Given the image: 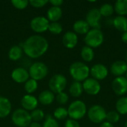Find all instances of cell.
Listing matches in <instances>:
<instances>
[{
	"label": "cell",
	"instance_id": "cell-23",
	"mask_svg": "<svg viewBox=\"0 0 127 127\" xmlns=\"http://www.w3.org/2000/svg\"><path fill=\"white\" fill-rule=\"evenodd\" d=\"M23 54V51L22 48L19 45L12 46L8 51V57L10 60L16 61L19 60Z\"/></svg>",
	"mask_w": 127,
	"mask_h": 127
},
{
	"label": "cell",
	"instance_id": "cell-38",
	"mask_svg": "<svg viewBox=\"0 0 127 127\" xmlns=\"http://www.w3.org/2000/svg\"><path fill=\"white\" fill-rule=\"evenodd\" d=\"M65 127H80L79 123L73 119H68L65 124Z\"/></svg>",
	"mask_w": 127,
	"mask_h": 127
},
{
	"label": "cell",
	"instance_id": "cell-39",
	"mask_svg": "<svg viewBox=\"0 0 127 127\" xmlns=\"http://www.w3.org/2000/svg\"><path fill=\"white\" fill-rule=\"evenodd\" d=\"M49 2L54 7H60L63 4V0H50Z\"/></svg>",
	"mask_w": 127,
	"mask_h": 127
},
{
	"label": "cell",
	"instance_id": "cell-2",
	"mask_svg": "<svg viewBox=\"0 0 127 127\" xmlns=\"http://www.w3.org/2000/svg\"><path fill=\"white\" fill-rule=\"evenodd\" d=\"M69 72L72 78L77 82L85 81L90 74L89 68L83 63L75 62L70 65Z\"/></svg>",
	"mask_w": 127,
	"mask_h": 127
},
{
	"label": "cell",
	"instance_id": "cell-16",
	"mask_svg": "<svg viewBox=\"0 0 127 127\" xmlns=\"http://www.w3.org/2000/svg\"><path fill=\"white\" fill-rule=\"evenodd\" d=\"M111 72L113 75L118 77H122L123 74L127 73V64L125 61L118 60L114 62L111 65Z\"/></svg>",
	"mask_w": 127,
	"mask_h": 127
},
{
	"label": "cell",
	"instance_id": "cell-40",
	"mask_svg": "<svg viewBox=\"0 0 127 127\" xmlns=\"http://www.w3.org/2000/svg\"><path fill=\"white\" fill-rule=\"evenodd\" d=\"M100 127H115L113 126V124H110V123H109V122L106 121V122H103V123H102V124L100 125Z\"/></svg>",
	"mask_w": 127,
	"mask_h": 127
},
{
	"label": "cell",
	"instance_id": "cell-30",
	"mask_svg": "<svg viewBox=\"0 0 127 127\" xmlns=\"http://www.w3.org/2000/svg\"><path fill=\"white\" fill-rule=\"evenodd\" d=\"M106 120L107 121V122L112 124L118 123L120 120V114L117 111H110L109 112H106Z\"/></svg>",
	"mask_w": 127,
	"mask_h": 127
},
{
	"label": "cell",
	"instance_id": "cell-21",
	"mask_svg": "<svg viewBox=\"0 0 127 127\" xmlns=\"http://www.w3.org/2000/svg\"><path fill=\"white\" fill-rule=\"evenodd\" d=\"M89 25L86 20H77L73 25V29L75 33L79 34H86L89 31Z\"/></svg>",
	"mask_w": 127,
	"mask_h": 127
},
{
	"label": "cell",
	"instance_id": "cell-22",
	"mask_svg": "<svg viewBox=\"0 0 127 127\" xmlns=\"http://www.w3.org/2000/svg\"><path fill=\"white\" fill-rule=\"evenodd\" d=\"M114 27L119 31L125 32L127 31V18L123 16H116L112 22Z\"/></svg>",
	"mask_w": 127,
	"mask_h": 127
},
{
	"label": "cell",
	"instance_id": "cell-11",
	"mask_svg": "<svg viewBox=\"0 0 127 127\" xmlns=\"http://www.w3.org/2000/svg\"><path fill=\"white\" fill-rule=\"evenodd\" d=\"M83 91H85L86 93L90 95H97L100 89L101 86L99 83L98 80L94 79V78H88L86 79L83 84Z\"/></svg>",
	"mask_w": 127,
	"mask_h": 127
},
{
	"label": "cell",
	"instance_id": "cell-17",
	"mask_svg": "<svg viewBox=\"0 0 127 127\" xmlns=\"http://www.w3.org/2000/svg\"><path fill=\"white\" fill-rule=\"evenodd\" d=\"M78 42V37L74 32L68 31L66 32L63 37V43L64 46L67 48L72 49L74 48Z\"/></svg>",
	"mask_w": 127,
	"mask_h": 127
},
{
	"label": "cell",
	"instance_id": "cell-29",
	"mask_svg": "<svg viewBox=\"0 0 127 127\" xmlns=\"http://www.w3.org/2000/svg\"><path fill=\"white\" fill-rule=\"evenodd\" d=\"M100 13L101 14L102 16H110L111 15H112V13H114V7L109 3H106L101 5L100 8L99 9Z\"/></svg>",
	"mask_w": 127,
	"mask_h": 127
},
{
	"label": "cell",
	"instance_id": "cell-8",
	"mask_svg": "<svg viewBox=\"0 0 127 127\" xmlns=\"http://www.w3.org/2000/svg\"><path fill=\"white\" fill-rule=\"evenodd\" d=\"M88 117L92 122L95 124H100L106 120V112L103 106L100 105H94L89 109Z\"/></svg>",
	"mask_w": 127,
	"mask_h": 127
},
{
	"label": "cell",
	"instance_id": "cell-10",
	"mask_svg": "<svg viewBox=\"0 0 127 127\" xmlns=\"http://www.w3.org/2000/svg\"><path fill=\"white\" fill-rule=\"evenodd\" d=\"M49 21L44 16H36L31 21V29L36 33H43L48 29Z\"/></svg>",
	"mask_w": 127,
	"mask_h": 127
},
{
	"label": "cell",
	"instance_id": "cell-31",
	"mask_svg": "<svg viewBox=\"0 0 127 127\" xmlns=\"http://www.w3.org/2000/svg\"><path fill=\"white\" fill-rule=\"evenodd\" d=\"M54 116L56 119L64 120L68 116V110L63 107H59L55 109V111L54 112Z\"/></svg>",
	"mask_w": 127,
	"mask_h": 127
},
{
	"label": "cell",
	"instance_id": "cell-25",
	"mask_svg": "<svg viewBox=\"0 0 127 127\" xmlns=\"http://www.w3.org/2000/svg\"><path fill=\"white\" fill-rule=\"evenodd\" d=\"M115 10L119 16H124L127 14V0H118L114 7Z\"/></svg>",
	"mask_w": 127,
	"mask_h": 127
},
{
	"label": "cell",
	"instance_id": "cell-28",
	"mask_svg": "<svg viewBox=\"0 0 127 127\" xmlns=\"http://www.w3.org/2000/svg\"><path fill=\"white\" fill-rule=\"evenodd\" d=\"M38 87V83L37 81L33 80V79H28L25 83V89L27 93L32 94L33 93Z\"/></svg>",
	"mask_w": 127,
	"mask_h": 127
},
{
	"label": "cell",
	"instance_id": "cell-5",
	"mask_svg": "<svg viewBox=\"0 0 127 127\" xmlns=\"http://www.w3.org/2000/svg\"><path fill=\"white\" fill-rule=\"evenodd\" d=\"M11 119L13 123L18 127H29L32 121L31 114L23 109L15 110L12 114Z\"/></svg>",
	"mask_w": 127,
	"mask_h": 127
},
{
	"label": "cell",
	"instance_id": "cell-18",
	"mask_svg": "<svg viewBox=\"0 0 127 127\" xmlns=\"http://www.w3.org/2000/svg\"><path fill=\"white\" fill-rule=\"evenodd\" d=\"M11 112V103L4 97H0V118H4L10 115Z\"/></svg>",
	"mask_w": 127,
	"mask_h": 127
},
{
	"label": "cell",
	"instance_id": "cell-43",
	"mask_svg": "<svg viewBox=\"0 0 127 127\" xmlns=\"http://www.w3.org/2000/svg\"><path fill=\"white\" fill-rule=\"evenodd\" d=\"M124 127H127V121H126V123H125V125H124Z\"/></svg>",
	"mask_w": 127,
	"mask_h": 127
},
{
	"label": "cell",
	"instance_id": "cell-33",
	"mask_svg": "<svg viewBox=\"0 0 127 127\" xmlns=\"http://www.w3.org/2000/svg\"><path fill=\"white\" fill-rule=\"evenodd\" d=\"M48 30L53 34H60L63 31V26L57 22H51L49 23Z\"/></svg>",
	"mask_w": 127,
	"mask_h": 127
},
{
	"label": "cell",
	"instance_id": "cell-15",
	"mask_svg": "<svg viewBox=\"0 0 127 127\" xmlns=\"http://www.w3.org/2000/svg\"><path fill=\"white\" fill-rule=\"evenodd\" d=\"M21 105L23 107V109L26 111H33L36 109L38 105V100L33 95H27L22 97Z\"/></svg>",
	"mask_w": 127,
	"mask_h": 127
},
{
	"label": "cell",
	"instance_id": "cell-20",
	"mask_svg": "<svg viewBox=\"0 0 127 127\" xmlns=\"http://www.w3.org/2000/svg\"><path fill=\"white\" fill-rule=\"evenodd\" d=\"M54 100V95L52 92L49 90H45L42 92L38 97V101H39L41 104L45 106L51 104Z\"/></svg>",
	"mask_w": 127,
	"mask_h": 127
},
{
	"label": "cell",
	"instance_id": "cell-36",
	"mask_svg": "<svg viewBox=\"0 0 127 127\" xmlns=\"http://www.w3.org/2000/svg\"><path fill=\"white\" fill-rule=\"evenodd\" d=\"M56 99H57V101L58 103H60L61 105H64L68 101V95L66 93L63 92H60L57 95Z\"/></svg>",
	"mask_w": 127,
	"mask_h": 127
},
{
	"label": "cell",
	"instance_id": "cell-19",
	"mask_svg": "<svg viewBox=\"0 0 127 127\" xmlns=\"http://www.w3.org/2000/svg\"><path fill=\"white\" fill-rule=\"evenodd\" d=\"M63 16V10L60 8V7H51L47 12V16L48 21H51L52 22H56Z\"/></svg>",
	"mask_w": 127,
	"mask_h": 127
},
{
	"label": "cell",
	"instance_id": "cell-3",
	"mask_svg": "<svg viewBox=\"0 0 127 127\" xmlns=\"http://www.w3.org/2000/svg\"><path fill=\"white\" fill-rule=\"evenodd\" d=\"M104 40V36L100 29H92L86 33L84 41L87 46L95 48L100 46Z\"/></svg>",
	"mask_w": 127,
	"mask_h": 127
},
{
	"label": "cell",
	"instance_id": "cell-34",
	"mask_svg": "<svg viewBox=\"0 0 127 127\" xmlns=\"http://www.w3.org/2000/svg\"><path fill=\"white\" fill-rule=\"evenodd\" d=\"M11 4H13V6L19 10H23L25 9L28 4H29V1L28 0H12L11 1Z\"/></svg>",
	"mask_w": 127,
	"mask_h": 127
},
{
	"label": "cell",
	"instance_id": "cell-13",
	"mask_svg": "<svg viewBox=\"0 0 127 127\" xmlns=\"http://www.w3.org/2000/svg\"><path fill=\"white\" fill-rule=\"evenodd\" d=\"M90 74L92 76V78L97 80H102L106 78L109 74L107 68L100 63L94 65L90 69Z\"/></svg>",
	"mask_w": 127,
	"mask_h": 127
},
{
	"label": "cell",
	"instance_id": "cell-27",
	"mask_svg": "<svg viewBox=\"0 0 127 127\" xmlns=\"http://www.w3.org/2000/svg\"><path fill=\"white\" fill-rule=\"evenodd\" d=\"M116 110L121 115L127 114V97H121L116 103Z\"/></svg>",
	"mask_w": 127,
	"mask_h": 127
},
{
	"label": "cell",
	"instance_id": "cell-44",
	"mask_svg": "<svg viewBox=\"0 0 127 127\" xmlns=\"http://www.w3.org/2000/svg\"><path fill=\"white\" fill-rule=\"evenodd\" d=\"M126 63L127 64V56H126Z\"/></svg>",
	"mask_w": 127,
	"mask_h": 127
},
{
	"label": "cell",
	"instance_id": "cell-35",
	"mask_svg": "<svg viewBox=\"0 0 127 127\" xmlns=\"http://www.w3.org/2000/svg\"><path fill=\"white\" fill-rule=\"evenodd\" d=\"M42 127H59V124L56 119H54L51 115H48Z\"/></svg>",
	"mask_w": 127,
	"mask_h": 127
},
{
	"label": "cell",
	"instance_id": "cell-14",
	"mask_svg": "<svg viewBox=\"0 0 127 127\" xmlns=\"http://www.w3.org/2000/svg\"><path fill=\"white\" fill-rule=\"evenodd\" d=\"M29 73L24 68H16L11 73L12 79L17 83H25L29 79Z\"/></svg>",
	"mask_w": 127,
	"mask_h": 127
},
{
	"label": "cell",
	"instance_id": "cell-1",
	"mask_svg": "<svg viewBox=\"0 0 127 127\" xmlns=\"http://www.w3.org/2000/svg\"><path fill=\"white\" fill-rule=\"evenodd\" d=\"M25 54L32 59L42 56L48 48V42L40 35H32L22 44Z\"/></svg>",
	"mask_w": 127,
	"mask_h": 127
},
{
	"label": "cell",
	"instance_id": "cell-42",
	"mask_svg": "<svg viewBox=\"0 0 127 127\" xmlns=\"http://www.w3.org/2000/svg\"><path fill=\"white\" fill-rule=\"evenodd\" d=\"M29 127H42V126L39 123H37V122H32L29 125Z\"/></svg>",
	"mask_w": 127,
	"mask_h": 127
},
{
	"label": "cell",
	"instance_id": "cell-4",
	"mask_svg": "<svg viewBox=\"0 0 127 127\" xmlns=\"http://www.w3.org/2000/svg\"><path fill=\"white\" fill-rule=\"evenodd\" d=\"M68 114L71 119L77 121L82 119L86 114V106L82 100H75L68 106Z\"/></svg>",
	"mask_w": 127,
	"mask_h": 127
},
{
	"label": "cell",
	"instance_id": "cell-9",
	"mask_svg": "<svg viewBox=\"0 0 127 127\" xmlns=\"http://www.w3.org/2000/svg\"><path fill=\"white\" fill-rule=\"evenodd\" d=\"M101 14L99 9L92 8L86 14V22L89 24V27H92V29H100V19Z\"/></svg>",
	"mask_w": 127,
	"mask_h": 127
},
{
	"label": "cell",
	"instance_id": "cell-24",
	"mask_svg": "<svg viewBox=\"0 0 127 127\" xmlns=\"http://www.w3.org/2000/svg\"><path fill=\"white\" fill-rule=\"evenodd\" d=\"M83 92V85L80 82L74 81L71 83L70 88H69V93L72 97H80Z\"/></svg>",
	"mask_w": 127,
	"mask_h": 127
},
{
	"label": "cell",
	"instance_id": "cell-37",
	"mask_svg": "<svg viewBox=\"0 0 127 127\" xmlns=\"http://www.w3.org/2000/svg\"><path fill=\"white\" fill-rule=\"evenodd\" d=\"M49 1L48 0H31L29 1V4L33 7H42Z\"/></svg>",
	"mask_w": 127,
	"mask_h": 127
},
{
	"label": "cell",
	"instance_id": "cell-41",
	"mask_svg": "<svg viewBox=\"0 0 127 127\" xmlns=\"http://www.w3.org/2000/svg\"><path fill=\"white\" fill-rule=\"evenodd\" d=\"M121 39H122V40H123V42L124 43L127 44V31L123 33L122 36H121Z\"/></svg>",
	"mask_w": 127,
	"mask_h": 127
},
{
	"label": "cell",
	"instance_id": "cell-26",
	"mask_svg": "<svg viewBox=\"0 0 127 127\" xmlns=\"http://www.w3.org/2000/svg\"><path fill=\"white\" fill-rule=\"evenodd\" d=\"M80 55L82 59L86 62H91L95 57V53L93 51V48L86 45L83 46L81 49Z\"/></svg>",
	"mask_w": 127,
	"mask_h": 127
},
{
	"label": "cell",
	"instance_id": "cell-12",
	"mask_svg": "<svg viewBox=\"0 0 127 127\" xmlns=\"http://www.w3.org/2000/svg\"><path fill=\"white\" fill-rule=\"evenodd\" d=\"M112 87L117 95H124L127 93V79L124 77H116L112 83Z\"/></svg>",
	"mask_w": 127,
	"mask_h": 127
},
{
	"label": "cell",
	"instance_id": "cell-32",
	"mask_svg": "<svg viewBox=\"0 0 127 127\" xmlns=\"http://www.w3.org/2000/svg\"><path fill=\"white\" fill-rule=\"evenodd\" d=\"M31 120L33 121V122L38 123V121H40L44 118L45 115H44V112L42 109H36L31 112Z\"/></svg>",
	"mask_w": 127,
	"mask_h": 127
},
{
	"label": "cell",
	"instance_id": "cell-6",
	"mask_svg": "<svg viewBox=\"0 0 127 127\" xmlns=\"http://www.w3.org/2000/svg\"><path fill=\"white\" fill-rule=\"evenodd\" d=\"M28 73L31 79H33L37 81L44 79L48 75V69L45 63L41 62H36L31 65Z\"/></svg>",
	"mask_w": 127,
	"mask_h": 127
},
{
	"label": "cell",
	"instance_id": "cell-45",
	"mask_svg": "<svg viewBox=\"0 0 127 127\" xmlns=\"http://www.w3.org/2000/svg\"><path fill=\"white\" fill-rule=\"evenodd\" d=\"M126 75H127V77H126V78L127 79V73H126Z\"/></svg>",
	"mask_w": 127,
	"mask_h": 127
},
{
	"label": "cell",
	"instance_id": "cell-7",
	"mask_svg": "<svg viewBox=\"0 0 127 127\" xmlns=\"http://www.w3.org/2000/svg\"><path fill=\"white\" fill-rule=\"evenodd\" d=\"M67 85V80L65 76L63 74H55L49 80L48 86L51 89V92L55 94H59L63 92L65 89Z\"/></svg>",
	"mask_w": 127,
	"mask_h": 127
}]
</instances>
